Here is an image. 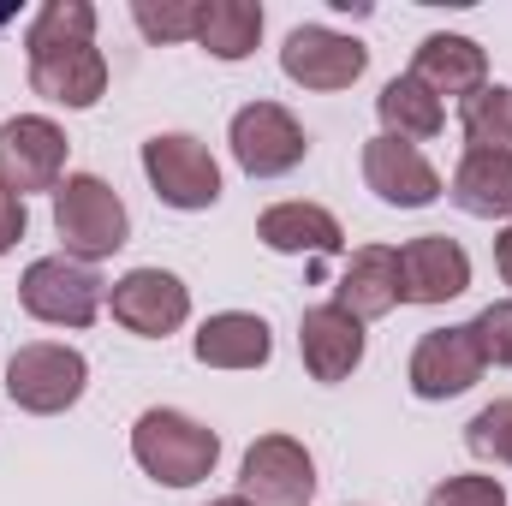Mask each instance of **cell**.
Listing matches in <instances>:
<instances>
[{"label": "cell", "mask_w": 512, "mask_h": 506, "mask_svg": "<svg viewBox=\"0 0 512 506\" xmlns=\"http://www.w3.org/2000/svg\"><path fill=\"white\" fill-rule=\"evenodd\" d=\"M471 286V256L447 233H423L399 251V304H447Z\"/></svg>", "instance_id": "12"}, {"label": "cell", "mask_w": 512, "mask_h": 506, "mask_svg": "<svg viewBox=\"0 0 512 506\" xmlns=\"http://www.w3.org/2000/svg\"><path fill=\"white\" fill-rule=\"evenodd\" d=\"M495 268H501V280L512 286V227L501 233V239H495Z\"/></svg>", "instance_id": "30"}, {"label": "cell", "mask_w": 512, "mask_h": 506, "mask_svg": "<svg viewBox=\"0 0 512 506\" xmlns=\"http://www.w3.org/2000/svg\"><path fill=\"white\" fill-rule=\"evenodd\" d=\"M209 506H256V501H245V495H227V501H209Z\"/></svg>", "instance_id": "31"}, {"label": "cell", "mask_w": 512, "mask_h": 506, "mask_svg": "<svg viewBox=\"0 0 512 506\" xmlns=\"http://www.w3.org/2000/svg\"><path fill=\"white\" fill-rule=\"evenodd\" d=\"M30 90L42 102H60V108H96L108 90V60L96 42L42 48V54H30Z\"/></svg>", "instance_id": "14"}, {"label": "cell", "mask_w": 512, "mask_h": 506, "mask_svg": "<svg viewBox=\"0 0 512 506\" xmlns=\"http://www.w3.org/2000/svg\"><path fill=\"white\" fill-rule=\"evenodd\" d=\"M411 78L441 102V96H477L489 84V54L471 42V36H423L417 60H411Z\"/></svg>", "instance_id": "16"}, {"label": "cell", "mask_w": 512, "mask_h": 506, "mask_svg": "<svg viewBox=\"0 0 512 506\" xmlns=\"http://www.w3.org/2000/svg\"><path fill=\"white\" fill-rule=\"evenodd\" d=\"M483 370L489 364H483V346H477L471 322L465 328H429L411 352V393L417 399H459L483 381Z\"/></svg>", "instance_id": "11"}, {"label": "cell", "mask_w": 512, "mask_h": 506, "mask_svg": "<svg viewBox=\"0 0 512 506\" xmlns=\"http://www.w3.org/2000/svg\"><path fill=\"white\" fill-rule=\"evenodd\" d=\"M143 173H149L155 197H161L167 209H185V215L215 209V197H221V167H215V155H209L197 137H185V131H155V137L143 143Z\"/></svg>", "instance_id": "5"}, {"label": "cell", "mask_w": 512, "mask_h": 506, "mask_svg": "<svg viewBox=\"0 0 512 506\" xmlns=\"http://www.w3.org/2000/svg\"><path fill=\"white\" fill-rule=\"evenodd\" d=\"M131 18L149 42H197V0H131Z\"/></svg>", "instance_id": "25"}, {"label": "cell", "mask_w": 512, "mask_h": 506, "mask_svg": "<svg viewBox=\"0 0 512 506\" xmlns=\"http://www.w3.org/2000/svg\"><path fill=\"white\" fill-rule=\"evenodd\" d=\"M18 239H24V197L0 185V256L12 251Z\"/></svg>", "instance_id": "29"}, {"label": "cell", "mask_w": 512, "mask_h": 506, "mask_svg": "<svg viewBox=\"0 0 512 506\" xmlns=\"http://www.w3.org/2000/svg\"><path fill=\"white\" fill-rule=\"evenodd\" d=\"M197 364L209 370H262L274 358V340H268V322L251 310H221L197 328Z\"/></svg>", "instance_id": "17"}, {"label": "cell", "mask_w": 512, "mask_h": 506, "mask_svg": "<svg viewBox=\"0 0 512 506\" xmlns=\"http://www.w3.org/2000/svg\"><path fill=\"white\" fill-rule=\"evenodd\" d=\"M256 239L268 245V251L280 256H328L340 251V221L322 209V203H274V209H262V221H256Z\"/></svg>", "instance_id": "19"}, {"label": "cell", "mask_w": 512, "mask_h": 506, "mask_svg": "<svg viewBox=\"0 0 512 506\" xmlns=\"http://www.w3.org/2000/svg\"><path fill=\"white\" fill-rule=\"evenodd\" d=\"M102 298H108L102 274L90 262H72V256H36L18 280V304L48 328H90Z\"/></svg>", "instance_id": "3"}, {"label": "cell", "mask_w": 512, "mask_h": 506, "mask_svg": "<svg viewBox=\"0 0 512 506\" xmlns=\"http://www.w3.org/2000/svg\"><path fill=\"white\" fill-rule=\"evenodd\" d=\"M364 185L393 203V209H429L441 197V173L423 161L417 143H399V137H370L364 143Z\"/></svg>", "instance_id": "13"}, {"label": "cell", "mask_w": 512, "mask_h": 506, "mask_svg": "<svg viewBox=\"0 0 512 506\" xmlns=\"http://www.w3.org/2000/svg\"><path fill=\"white\" fill-rule=\"evenodd\" d=\"M262 36V6L256 0H197V42L215 60H245Z\"/></svg>", "instance_id": "21"}, {"label": "cell", "mask_w": 512, "mask_h": 506, "mask_svg": "<svg viewBox=\"0 0 512 506\" xmlns=\"http://www.w3.org/2000/svg\"><path fill=\"white\" fill-rule=\"evenodd\" d=\"M66 42H96V6L90 0H48L24 30V54L66 48Z\"/></svg>", "instance_id": "24"}, {"label": "cell", "mask_w": 512, "mask_h": 506, "mask_svg": "<svg viewBox=\"0 0 512 506\" xmlns=\"http://www.w3.org/2000/svg\"><path fill=\"white\" fill-rule=\"evenodd\" d=\"M334 304L352 310L358 322L387 316V310L399 304V251H387V245H364V251H352L346 274H340V286H334Z\"/></svg>", "instance_id": "18"}, {"label": "cell", "mask_w": 512, "mask_h": 506, "mask_svg": "<svg viewBox=\"0 0 512 506\" xmlns=\"http://www.w3.org/2000/svg\"><path fill=\"white\" fill-rule=\"evenodd\" d=\"M54 233H60L72 262H102V256H114L131 239V215L108 179L72 173L54 191Z\"/></svg>", "instance_id": "2"}, {"label": "cell", "mask_w": 512, "mask_h": 506, "mask_svg": "<svg viewBox=\"0 0 512 506\" xmlns=\"http://www.w3.org/2000/svg\"><path fill=\"white\" fill-rule=\"evenodd\" d=\"M233 155L251 179H280L310 155V137L280 102H251L233 114Z\"/></svg>", "instance_id": "8"}, {"label": "cell", "mask_w": 512, "mask_h": 506, "mask_svg": "<svg viewBox=\"0 0 512 506\" xmlns=\"http://www.w3.org/2000/svg\"><path fill=\"white\" fill-rule=\"evenodd\" d=\"M447 197L465 215H477V221H512V155L465 149V161L453 167V191Z\"/></svg>", "instance_id": "20"}, {"label": "cell", "mask_w": 512, "mask_h": 506, "mask_svg": "<svg viewBox=\"0 0 512 506\" xmlns=\"http://www.w3.org/2000/svg\"><path fill=\"white\" fill-rule=\"evenodd\" d=\"M84 387H90L84 352L54 346V340L18 346L12 364H6V393H12V405L30 411V417H60V411H72V405L84 399Z\"/></svg>", "instance_id": "4"}, {"label": "cell", "mask_w": 512, "mask_h": 506, "mask_svg": "<svg viewBox=\"0 0 512 506\" xmlns=\"http://www.w3.org/2000/svg\"><path fill=\"white\" fill-rule=\"evenodd\" d=\"M471 334H477V346H483V364H507L512 370V298L489 304V310L471 322Z\"/></svg>", "instance_id": "27"}, {"label": "cell", "mask_w": 512, "mask_h": 506, "mask_svg": "<svg viewBox=\"0 0 512 506\" xmlns=\"http://www.w3.org/2000/svg\"><path fill=\"white\" fill-rule=\"evenodd\" d=\"M465 447H471L477 459L512 465V399H495V405H483V411L465 423Z\"/></svg>", "instance_id": "26"}, {"label": "cell", "mask_w": 512, "mask_h": 506, "mask_svg": "<svg viewBox=\"0 0 512 506\" xmlns=\"http://www.w3.org/2000/svg\"><path fill=\"white\" fill-rule=\"evenodd\" d=\"M364 66H370V48L328 24H298L280 48V72L304 90H346L364 78Z\"/></svg>", "instance_id": "7"}, {"label": "cell", "mask_w": 512, "mask_h": 506, "mask_svg": "<svg viewBox=\"0 0 512 506\" xmlns=\"http://www.w3.org/2000/svg\"><path fill=\"white\" fill-rule=\"evenodd\" d=\"M239 495L256 506H310L316 495V465L304 453V441L292 435H262L245 453V471H239Z\"/></svg>", "instance_id": "9"}, {"label": "cell", "mask_w": 512, "mask_h": 506, "mask_svg": "<svg viewBox=\"0 0 512 506\" xmlns=\"http://www.w3.org/2000/svg\"><path fill=\"white\" fill-rule=\"evenodd\" d=\"M298 352H304V370L316 381H346L364 364V322L340 304H316L298 322Z\"/></svg>", "instance_id": "15"}, {"label": "cell", "mask_w": 512, "mask_h": 506, "mask_svg": "<svg viewBox=\"0 0 512 506\" xmlns=\"http://www.w3.org/2000/svg\"><path fill=\"white\" fill-rule=\"evenodd\" d=\"M465 143L489 149V155H512V90L507 84H483L477 96H465Z\"/></svg>", "instance_id": "23"}, {"label": "cell", "mask_w": 512, "mask_h": 506, "mask_svg": "<svg viewBox=\"0 0 512 506\" xmlns=\"http://www.w3.org/2000/svg\"><path fill=\"white\" fill-rule=\"evenodd\" d=\"M108 304H114V322H126L131 334H143V340H167L191 316V292L167 268H131V274H120Z\"/></svg>", "instance_id": "10"}, {"label": "cell", "mask_w": 512, "mask_h": 506, "mask_svg": "<svg viewBox=\"0 0 512 506\" xmlns=\"http://www.w3.org/2000/svg\"><path fill=\"white\" fill-rule=\"evenodd\" d=\"M376 114H382L387 137H399V143H423V137H435L441 131V102L405 72V78H393V84H382V96H376Z\"/></svg>", "instance_id": "22"}, {"label": "cell", "mask_w": 512, "mask_h": 506, "mask_svg": "<svg viewBox=\"0 0 512 506\" xmlns=\"http://www.w3.org/2000/svg\"><path fill=\"white\" fill-rule=\"evenodd\" d=\"M66 173V131L42 114H18L0 126V185L30 197V191H60Z\"/></svg>", "instance_id": "6"}, {"label": "cell", "mask_w": 512, "mask_h": 506, "mask_svg": "<svg viewBox=\"0 0 512 506\" xmlns=\"http://www.w3.org/2000/svg\"><path fill=\"white\" fill-rule=\"evenodd\" d=\"M423 506H507L501 477H447L441 489H429Z\"/></svg>", "instance_id": "28"}, {"label": "cell", "mask_w": 512, "mask_h": 506, "mask_svg": "<svg viewBox=\"0 0 512 506\" xmlns=\"http://www.w3.org/2000/svg\"><path fill=\"white\" fill-rule=\"evenodd\" d=\"M131 459H137L155 483H167V489H191V483H203V477L215 471V459H221V435L203 429V423L185 417V411L155 405V411H143V417L131 423Z\"/></svg>", "instance_id": "1"}]
</instances>
